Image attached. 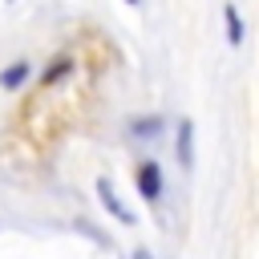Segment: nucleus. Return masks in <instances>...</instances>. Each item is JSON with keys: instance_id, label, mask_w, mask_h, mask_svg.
Here are the masks:
<instances>
[{"instance_id": "0eeeda50", "label": "nucleus", "mask_w": 259, "mask_h": 259, "mask_svg": "<svg viewBox=\"0 0 259 259\" xmlns=\"http://www.w3.org/2000/svg\"><path fill=\"white\" fill-rule=\"evenodd\" d=\"M73 69V61L69 57H61V61H53V69H45V85H53V81H61L65 73Z\"/></svg>"}, {"instance_id": "423d86ee", "label": "nucleus", "mask_w": 259, "mask_h": 259, "mask_svg": "<svg viewBox=\"0 0 259 259\" xmlns=\"http://www.w3.org/2000/svg\"><path fill=\"white\" fill-rule=\"evenodd\" d=\"M130 130H134V138H158L162 117H138V121H130Z\"/></svg>"}, {"instance_id": "20e7f679", "label": "nucleus", "mask_w": 259, "mask_h": 259, "mask_svg": "<svg viewBox=\"0 0 259 259\" xmlns=\"http://www.w3.org/2000/svg\"><path fill=\"white\" fill-rule=\"evenodd\" d=\"M178 162L186 170L194 166V125L190 121H178Z\"/></svg>"}, {"instance_id": "f257e3e1", "label": "nucleus", "mask_w": 259, "mask_h": 259, "mask_svg": "<svg viewBox=\"0 0 259 259\" xmlns=\"http://www.w3.org/2000/svg\"><path fill=\"white\" fill-rule=\"evenodd\" d=\"M97 198H101V206L117 219V223H125V227H134V210L117 198V190H113V182L109 178H97Z\"/></svg>"}, {"instance_id": "7ed1b4c3", "label": "nucleus", "mask_w": 259, "mask_h": 259, "mask_svg": "<svg viewBox=\"0 0 259 259\" xmlns=\"http://www.w3.org/2000/svg\"><path fill=\"white\" fill-rule=\"evenodd\" d=\"M28 73H32V61H12V65H4V69H0V89H20V85L28 81Z\"/></svg>"}, {"instance_id": "f03ea898", "label": "nucleus", "mask_w": 259, "mask_h": 259, "mask_svg": "<svg viewBox=\"0 0 259 259\" xmlns=\"http://www.w3.org/2000/svg\"><path fill=\"white\" fill-rule=\"evenodd\" d=\"M138 190H142V198L158 202V194H162V170H158V162H142L138 166Z\"/></svg>"}, {"instance_id": "6e6552de", "label": "nucleus", "mask_w": 259, "mask_h": 259, "mask_svg": "<svg viewBox=\"0 0 259 259\" xmlns=\"http://www.w3.org/2000/svg\"><path fill=\"white\" fill-rule=\"evenodd\" d=\"M134 259H150V251H138V255H134Z\"/></svg>"}, {"instance_id": "39448f33", "label": "nucleus", "mask_w": 259, "mask_h": 259, "mask_svg": "<svg viewBox=\"0 0 259 259\" xmlns=\"http://www.w3.org/2000/svg\"><path fill=\"white\" fill-rule=\"evenodd\" d=\"M223 20H227V40L239 49V45H243V16H239V8L227 4V8H223Z\"/></svg>"}, {"instance_id": "1a4fd4ad", "label": "nucleus", "mask_w": 259, "mask_h": 259, "mask_svg": "<svg viewBox=\"0 0 259 259\" xmlns=\"http://www.w3.org/2000/svg\"><path fill=\"white\" fill-rule=\"evenodd\" d=\"M130 4H138V0H130Z\"/></svg>"}]
</instances>
